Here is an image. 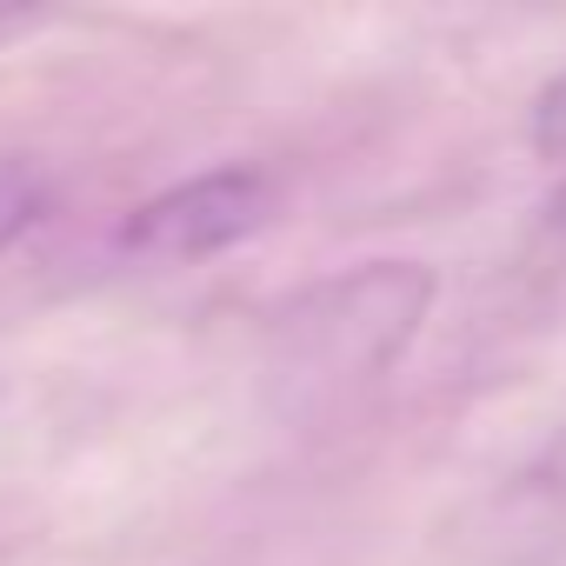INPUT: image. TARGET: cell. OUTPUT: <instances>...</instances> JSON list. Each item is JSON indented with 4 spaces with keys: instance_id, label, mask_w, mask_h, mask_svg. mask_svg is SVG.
Segmentation results:
<instances>
[{
    "instance_id": "6",
    "label": "cell",
    "mask_w": 566,
    "mask_h": 566,
    "mask_svg": "<svg viewBox=\"0 0 566 566\" xmlns=\"http://www.w3.org/2000/svg\"><path fill=\"white\" fill-rule=\"evenodd\" d=\"M21 21H28V14H21V8H8V0H0V41H8V34H14Z\"/></svg>"
},
{
    "instance_id": "1",
    "label": "cell",
    "mask_w": 566,
    "mask_h": 566,
    "mask_svg": "<svg viewBox=\"0 0 566 566\" xmlns=\"http://www.w3.org/2000/svg\"><path fill=\"white\" fill-rule=\"evenodd\" d=\"M427 301H433V273L413 260H374L360 273H340L327 287L301 294L287 307V321H280L294 387H307V380L354 387V380L387 374L407 354Z\"/></svg>"
},
{
    "instance_id": "4",
    "label": "cell",
    "mask_w": 566,
    "mask_h": 566,
    "mask_svg": "<svg viewBox=\"0 0 566 566\" xmlns=\"http://www.w3.org/2000/svg\"><path fill=\"white\" fill-rule=\"evenodd\" d=\"M533 147L546 154V160H566V74L539 94V107H533Z\"/></svg>"
},
{
    "instance_id": "5",
    "label": "cell",
    "mask_w": 566,
    "mask_h": 566,
    "mask_svg": "<svg viewBox=\"0 0 566 566\" xmlns=\"http://www.w3.org/2000/svg\"><path fill=\"white\" fill-rule=\"evenodd\" d=\"M533 480H539V486H566V413H559L553 433L539 440V453H533Z\"/></svg>"
},
{
    "instance_id": "3",
    "label": "cell",
    "mask_w": 566,
    "mask_h": 566,
    "mask_svg": "<svg viewBox=\"0 0 566 566\" xmlns=\"http://www.w3.org/2000/svg\"><path fill=\"white\" fill-rule=\"evenodd\" d=\"M54 200V180L34 160H0V253H8Z\"/></svg>"
},
{
    "instance_id": "2",
    "label": "cell",
    "mask_w": 566,
    "mask_h": 566,
    "mask_svg": "<svg viewBox=\"0 0 566 566\" xmlns=\"http://www.w3.org/2000/svg\"><path fill=\"white\" fill-rule=\"evenodd\" d=\"M280 207V187L260 167H213L200 180H180L167 193H154L147 207H134V220L120 227V240L147 260H200L220 253L247 233H260Z\"/></svg>"
}]
</instances>
